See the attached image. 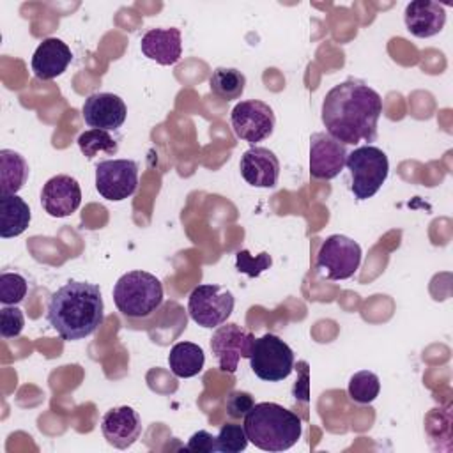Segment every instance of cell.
I'll return each instance as SVG.
<instances>
[{
    "label": "cell",
    "instance_id": "29",
    "mask_svg": "<svg viewBox=\"0 0 453 453\" xmlns=\"http://www.w3.org/2000/svg\"><path fill=\"white\" fill-rule=\"evenodd\" d=\"M271 262L273 260L267 253H260L257 258H253L248 250H241L237 253L235 267L239 273H246L248 276H258L264 269H267L271 265Z\"/></svg>",
    "mask_w": 453,
    "mask_h": 453
},
{
    "label": "cell",
    "instance_id": "20",
    "mask_svg": "<svg viewBox=\"0 0 453 453\" xmlns=\"http://www.w3.org/2000/svg\"><path fill=\"white\" fill-rule=\"evenodd\" d=\"M30 207L18 195H0V235L4 239L21 235L30 223Z\"/></svg>",
    "mask_w": 453,
    "mask_h": 453
},
{
    "label": "cell",
    "instance_id": "14",
    "mask_svg": "<svg viewBox=\"0 0 453 453\" xmlns=\"http://www.w3.org/2000/svg\"><path fill=\"white\" fill-rule=\"evenodd\" d=\"M83 120L92 129L115 131L119 129L127 115L126 103L111 92H96L83 103Z\"/></svg>",
    "mask_w": 453,
    "mask_h": 453
},
{
    "label": "cell",
    "instance_id": "12",
    "mask_svg": "<svg viewBox=\"0 0 453 453\" xmlns=\"http://www.w3.org/2000/svg\"><path fill=\"white\" fill-rule=\"evenodd\" d=\"M347 147L326 131L310 138V175L320 180L334 179L345 166Z\"/></svg>",
    "mask_w": 453,
    "mask_h": 453
},
{
    "label": "cell",
    "instance_id": "10",
    "mask_svg": "<svg viewBox=\"0 0 453 453\" xmlns=\"http://www.w3.org/2000/svg\"><path fill=\"white\" fill-rule=\"evenodd\" d=\"M138 188V165L133 159H104L96 165V189L111 202L129 198Z\"/></svg>",
    "mask_w": 453,
    "mask_h": 453
},
{
    "label": "cell",
    "instance_id": "13",
    "mask_svg": "<svg viewBox=\"0 0 453 453\" xmlns=\"http://www.w3.org/2000/svg\"><path fill=\"white\" fill-rule=\"evenodd\" d=\"M41 203L51 218L71 216L81 203V188L71 175H55L42 186Z\"/></svg>",
    "mask_w": 453,
    "mask_h": 453
},
{
    "label": "cell",
    "instance_id": "19",
    "mask_svg": "<svg viewBox=\"0 0 453 453\" xmlns=\"http://www.w3.org/2000/svg\"><path fill=\"white\" fill-rule=\"evenodd\" d=\"M142 53L161 64V65H173L179 62L182 55V41L180 30L175 27L170 28H150L143 34L140 41Z\"/></svg>",
    "mask_w": 453,
    "mask_h": 453
},
{
    "label": "cell",
    "instance_id": "4",
    "mask_svg": "<svg viewBox=\"0 0 453 453\" xmlns=\"http://www.w3.org/2000/svg\"><path fill=\"white\" fill-rule=\"evenodd\" d=\"M113 303L129 319L147 317L163 303V283L147 271H129L117 280Z\"/></svg>",
    "mask_w": 453,
    "mask_h": 453
},
{
    "label": "cell",
    "instance_id": "22",
    "mask_svg": "<svg viewBox=\"0 0 453 453\" xmlns=\"http://www.w3.org/2000/svg\"><path fill=\"white\" fill-rule=\"evenodd\" d=\"M28 179V163L11 149L0 150V195H16Z\"/></svg>",
    "mask_w": 453,
    "mask_h": 453
},
{
    "label": "cell",
    "instance_id": "18",
    "mask_svg": "<svg viewBox=\"0 0 453 453\" xmlns=\"http://www.w3.org/2000/svg\"><path fill=\"white\" fill-rule=\"evenodd\" d=\"M73 60L71 48L57 37H46L32 55V71L39 80H53L60 76Z\"/></svg>",
    "mask_w": 453,
    "mask_h": 453
},
{
    "label": "cell",
    "instance_id": "3",
    "mask_svg": "<svg viewBox=\"0 0 453 453\" xmlns=\"http://www.w3.org/2000/svg\"><path fill=\"white\" fill-rule=\"evenodd\" d=\"M242 426L248 441L264 451H285L303 434L301 418L274 402L255 403L244 416Z\"/></svg>",
    "mask_w": 453,
    "mask_h": 453
},
{
    "label": "cell",
    "instance_id": "11",
    "mask_svg": "<svg viewBox=\"0 0 453 453\" xmlns=\"http://www.w3.org/2000/svg\"><path fill=\"white\" fill-rule=\"evenodd\" d=\"M253 342L255 336L242 326H237L234 322L218 326L211 336V350L218 359L219 370L226 373H235L239 361L242 357H250Z\"/></svg>",
    "mask_w": 453,
    "mask_h": 453
},
{
    "label": "cell",
    "instance_id": "6",
    "mask_svg": "<svg viewBox=\"0 0 453 453\" xmlns=\"http://www.w3.org/2000/svg\"><path fill=\"white\" fill-rule=\"evenodd\" d=\"M361 246L342 234L326 237L319 248L315 269L322 278L338 281L352 278L361 264Z\"/></svg>",
    "mask_w": 453,
    "mask_h": 453
},
{
    "label": "cell",
    "instance_id": "16",
    "mask_svg": "<svg viewBox=\"0 0 453 453\" xmlns=\"http://www.w3.org/2000/svg\"><path fill=\"white\" fill-rule=\"evenodd\" d=\"M242 179L255 188H274L280 177V161L265 147H250L239 163Z\"/></svg>",
    "mask_w": 453,
    "mask_h": 453
},
{
    "label": "cell",
    "instance_id": "28",
    "mask_svg": "<svg viewBox=\"0 0 453 453\" xmlns=\"http://www.w3.org/2000/svg\"><path fill=\"white\" fill-rule=\"evenodd\" d=\"M25 327L23 311L18 306H4L0 310V334L2 338H16Z\"/></svg>",
    "mask_w": 453,
    "mask_h": 453
},
{
    "label": "cell",
    "instance_id": "15",
    "mask_svg": "<svg viewBox=\"0 0 453 453\" xmlns=\"http://www.w3.org/2000/svg\"><path fill=\"white\" fill-rule=\"evenodd\" d=\"M101 432L108 444L117 449H127L142 434L140 414L129 405L113 407L104 412L101 419Z\"/></svg>",
    "mask_w": 453,
    "mask_h": 453
},
{
    "label": "cell",
    "instance_id": "21",
    "mask_svg": "<svg viewBox=\"0 0 453 453\" xmlns=\"http://www.w3.org/2000/svg\"><path fill=\"white\" fill-rule=\"evenodd\" d=\"M205 363L203 349L193 342H179L170 349L168 365L175 377L189 379L202 372Z\"/></svg>",
    "mask_w": 453,
    "mask_h": 453
},
{
    "label": "cell",
    "instance_id": "17",
    "mask_svg": "<svg viewBox=\"0 0 453 453\" xmlns=\"http://www.w3.org/2000/svg\"><path fill=\"white\" fill-rule=\"evenodd\" d=\"M407 30L419 39L437 35L446 23L444 5L432 0H412L403 12Z\"/></svg>",
    "mask_w": 453,
    "mask_h": 453
},
{
    "label": "cell",
    "instance_id": "8",
    "mask_svg": "<svg viewBox=\"0 0 453 453\" xmlns=\"http://www.w3.org/2000/svg\"><path fill=\"white\" fill-rule=\"evenodd\" d=\"M235 304L234 294L223 285L203 283L191 290L188 297L189 317L202 327L212 329L226 322Z\"/></svg>",
    "mask_w": 453,
    "mask_h": 453
},
{
    "label": "cell",
    "instance_id": "26",
    "mask_svg": "<svg viewBox=\"0 0 453 453\" xmlns=\"http://www.w3.org/2000/svg\"><path fill=\"white\" fill-rule=\"evenodd\" d=\"M28 283L19 273L2 271L0 273V303L4 306H16L27 296Z\"/></svg>",
    "mask_w": 453,
    "mask_h": 453
},
{
    "label": "cell",
    "instance_id": "9",
    "mask_svg": "<svg viewBox=\"0 0 453 453\" xmlns=\"http://www.w3.org/2000/svg\"><path fill=\"white\" fill-rule=\"evenodd\" d=\"M230 122L237 138L255 145L273 134L276 117L267 103L260 99H248L234 106Z\"/></svg>",
    "mask_w": 453,
    "mask_h": 453
},
{
    "label": "cell",
    "instance_id": "7",
    "mask_svg": "<svg viewBox=\"0 0 453 453\" xmlns=\"http://www.w3.org/2000/svg\"><path fill=\"white\" fill-rule=\"evenodd\" d=\"M248 359L253 373L267 382H280L294 370V350L273 333L255 338Z\"/></svg>",
    "mask_w": 453,
    "mask_h": 453
},
{
    "label": "cell",
    "instance_id": "5",
    "mask_svg": "<svg viewBox=\"0 0 453 453\" xmlns=\"http://www.w3.org/2000/svg\"><path fill=\"white\" fill-rule=\"evenodd\" d=\"M345 166L350 173V191L357 200L372 198L389 173L388 156L375 145H361L349 152Z\"/></svg>",
    "mask_w": 453,
    "mask_h": 453
},
{
    "label": "cell",
    "instance_id": "1",
    "mask_svg": "<svg viewBox=\"0 0 453 453\" xmlns=\"http://www.w3.org/2000/svg\"><path fill=\"white\" fill-rule=\"evenodd\" d=\"M380 113L382 97L357 78L334 85L324 96L320 110L326 133L343 145L375 142Z\"/></svg>",
    "mask_w": 453,
    "mask_h": 453
},
{
    "label": "cell",
    "instance_id": "2",
    "mask_svg": "<svg viewBox=\"0 0 453 453\" xmlns=\"http://www.w3.org/2000/svg\"><path fill=\"white\" fill-rule=\"evenodd\" d=\"M46 319L65 342L90 336L104 320V303L99 285L67 281L50 296Z\"/></svg>",
    "mask_w": 453,
    "mask_h": 453
},
{
    "label": "cell",
    "instance_id": "31",
    "mask_svg": "<svg viewBox=\"0 0 453 453\" xmlns=\"http://www.w3.org/2000/svg\"><path fill=\"white\" fill-rule=\"evenodd\" d=\"M186 449L196 453H212L216 451V437L207 430H198L189 437Z\"/></svg>",
    "mask_w": 453,
    "mask_h": 453
},
{
    "label": "cell",
    "instance_id": "30",
    "mask_svg": "<svg viewBox=\"0 0 453 453\" xmlns=\"http://www.w3.org/2000/svg\"><path fill=\"white\" fill-rule=\"evenodd\" d=\"M253 405H255V400L248 391H232V393H228L226 402H225L226 414L232 419L244 418L253 409Z\"/></svg>",
    "mask_w": 453,
    "mask_h": 453
},
{
    "label": "cell",
    "instance_id": "23",
    "mask_svg": "<svg viewBox=\"0 0 453 453\" xmlns=\"http://www.w3.org/2000/svg\"><path fill=\"white\" fill-rule=\"evenodd\" d=\"M209 87L223 101L239 99L246 87V76L235 67H216L209 78Z\"/></svg>",
    "mask_w": 453,
    "mask_h": 453
},
{
    "label": "cell",
    "instance_id": "27",
    "mask_svg": "<svg viewBox=\"0 0 453 453\" xmlns=\"http://www.w3.org/2000/svg\"><path fill=\"white\" fill-rule=\"evenodd\" d=\"M248 435L242 425L237 423H225L221 425L216 435V451L221 453H239L244 451L248 446Z\"/></svg>",
    "mask_w": 453,
    "mask_h": 453
},
{
    "label": "cell",
    "instance_id": "24",
    "mask_svg": "<svg viewBox=\"0 0 453 453\" xmlns=\"http://www.w3.org/2000/svg\"><path fill=\"white\" fill-rule=\"evenodd\" d=\"M78 147L81 150V154L87 159H92L97 154H108L113 156L119 150V143L117 140L110 134V131L104 129H88L83 131L78 136Z\"/></svg>",
    "mask_w": 453,
    "mask_h": 453
},
{
    "label": "cell",
    "instance_id": "25",
    "mask_svg": "<svg viewBox=\"0 0 453 453\" xmlns=\"http://www.w3.org/2000/svg\"><path fill=\"white\" fill-rule=\"evenodd\" d=\"M379 391H380V380L370 370L356 372L350 377L349 388H347L350 400H354L356 403H372L379 396Z\"/></svg>",
    "mask_w": 453,
    "mask_h": 453
}]
</instances>
